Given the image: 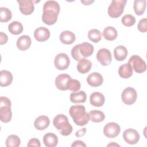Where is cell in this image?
<instances>
[{"mask_svg": "<svg viewBox=\"0 0 147 147\" xmlns=\"http://www.w3.org/2000/svg\"><path fill=\"white\" fill-rule=\"evenodd\" d=\"M59 38L63 44L70 45L74 42L76 39V36L75 34L71 31L65 30L61 33Z\"/></svg>", "mask_w": 147, "mask_h": 147, "instance_id": "44dd1931", "label": "cell"}, {"mask_svg": "<svg viewBox=\"0 0 147 147\" xmlns=\"http://www.w3.org/2000/svg\"><path fill=\"white\" fill-rule=\"evenodd\" d=\"M59 3L55 1H47L43 5L42 21L45 24L52 25L56 23L60 13Z\"/></svg>", "mask_w": 147, "mask_h": 147, "instance_id": "6da1fadb", "label": "cell"}, {"mask_svg": "<svg viewBox=\"0 0 147 147\" xmlns=\"http://www.w3.org/2000/svg\"><path fill=\"white\" fill-rule=\"evenodd\" d=\"M88 114L90 120L93 122H100L103 121L105 118V115L103 112L98 110H91L88 113Z\"/></svg>", "mask_w": 147, "mask_h": 147, "instance_id": "4316f807", "label": "cell"}, {"mask_svg": "<svg viewBox=\"0 0 147 147\" xmlns=\"http://www.w3.org/2000/svg\"><path fill=\"white\" fill-rule=\"evenodd\" d=\"M126 0H113L107 10L108 14L112 18H118L123 12Z\"/></svg>", "mask_w": 147, "mask_h": 147, "instance_id": "8992f818", "label": "cell"}, {"mask_svg": "<svg viewBox=\"0 0 147 147\" xmlns=\"http://www.w3.org/2000/svg\"><path fill=\"white\" fill-rule=\"evenodd\" d=\"M32 40L28 35H22L20 36L17 41V47L21 51H25L29 49L31 45Z\"/></svg>", "mask_w": 147, "mask_h": 147, "instance_id": "d6986e66", "label": "cell"}, {"mask_svg": "<svg viewBox=\"0 0 147 147\" xmlns=\"http://www.w3.org/2000/svg\"><path fill=\"white\" fill-rule=\"evenodd\" d=\"M94 47L89 42H84L75 45L71 49V56L76 61L91 56L94 52Z\"/></svg>", "mask_w": 147, "mask_h": 147, "instance_id": "3957f363", "label": "cell"}, {"mask_svg": "<svg viewBox=\"0 0 147 147\" xmlns=\"http://www.w3.org/2000/svg\"><path fill=\"white\" fill-rule=\"evenodd\" d=\"M146 6V0H135L134 2V10L137 16H141L145 11Z\"/></svg>", "mask_w": 147, "mask_h": 147, "instance_id": "f546056e", "label": "cell"}, {"mask_svg": "<svg viewBox=\"0 0 147 147\" xmlns=\"http://www.w3.org/2000/svg\"><path fill=\"white\" fill-rule=\"evenodd\" d=\"M21 140L18 136L14 134L9 136L5 141L7 147H18L20 145Z\"/></svg>", "mask_w": 147, "mask_h": 147, "instance_id": "4dcf8cb0", "label": "cell"}, {"mask_svg": "<svg viewBox=\"0 0 147 147\" xmlns=\"http://www.w3.org/2000/svg\"><path fill=\"white\" fill-rule=\"evenodd\" d=\"M114 55L117 61H123L127 56V48L123 45H119L114 49Z\"/></svg>", "mask_w": 147, "mask_h": 147, "instance_id": "484cf974", "label": "cell"}, {"mask_svg": "<svg viewBox=\"0 0 147 147\" xmlns=\"http://www.w3.org/2000/svg\"><path fill=\"white\" fill-rule=\"evenodd\" d=\"M69 113L76 125L83 126L87 124L90 119L88 114L86 111V108L81 105L72 106L69 110Z\"/></svg>", "mask_w": 147, "mask_h": 147, "instance_id": "7a4b0ae2", "label": "cell"}, {"mask_svg": "<svg viewBox=\"0 0 147 147\" xmlns=\"http://www.w3.org/2000/svg\"><path fill=\"white\" fill-rule=\"evenodd\" d=\"M72 147H75V146H86V145L82 141L80 140H76L71 145Z\"/></svg>", "mask_w": 147, "mask_h": 147, "instance_id": "f35d334b", "label": "cell"}, {"mask_svg": "<svg viewBox=\"0 0 147 147\" xmlns=\"http://www.w3.org/2000/svg\"><path fill=\"white\" fill-rule=\"evenodd\" d=\"M71 77L66 74H62L59 75L55 81V86L57 89L61 91H65L67 89V83Z\"/></svg>", "mask_w": 147, "mask_h": 147, "instance_id": "9a60e30c", "label": "cell"}, {"mask_svg": "<svg viewBox=\"0 0 147 147\" xmlns=\"http://www.w3.org/2000/svg\"><path fill=\"white\" fill-rule=\"evenodd\" d=\"M121 131L120 126L114 122L106 124L103 128V133L108 138H113L117 137Z\"/></svg>", "mask_w": 147, "mask_h": 147, "instance_id": "30bf717a", "label": "cell"}, {"mask_svg": "<svg viewBox=\"0 0 147 147\" xmlns=\"http://www.w3.org/2000/svg\"><path fill=\"white\" fill-rule=\"evenodd\" d=\"M28 146H37V147H40L41 146V144H40V142L39 141L38 139L36 138H33L32 139H30L28 144H27Z\"/></svg>", "mask_w": 147, "mask_h": 147, "instance_id": "8d00e7d4", "label": "cell"}, {"mask_svg": "<svg viewBox=\"0 0 147 147\" xmlns=\"http://www.w3.org/2000/svg\"><path fill=\"white\" fill-rule=\"evenodd\" d=\"M17 2L19 3L20 11L24 15H30L34 10V2H36L32 0H18Z\"/></svg>", "mask_w": 147, "mask_h": 147, "instance_id": "4fadbf2b", "label": "cell"}, {"mask_svg": "<svg viewBox=\"0 0 147 147\" xmlns=\"http://www.w3.org/2000/svg\"><path fill=\"white\" fill-rule=\"evenodd\" d=\"M8 30L11 34L14 35H18L22 32L24 28L20 22L15 21L11 22L8 25Z\"/></svg>", "mask_w": 147, "mask_h": 147, "instance_id": "f1b7e54d", "label": "cell"}, {"mask_svg": "<svg viewBox=\"0 0 147 147\" xmlns=\"http://www.w3.org/2000/svg\"><path fill=\"white\" fill-rule=\"evenodd\" d=\"M69 99L71 102L74 103H84L87 99V95L84 91L74 92L70 94Z\"/></svg>", "mask_w": 147, "mask_h": 147, "instance_id": "d4e9b609", "label": "cell"}, {"mask_svg": "<svg viewBox=\"0 0 147 147\" xmlns=\"http://www.w3.org/2000/svg\"><path fill=\"white\" fill-rule=\"evenodd\" d=\"M136 18L131 14H126L121 19L122 23L126 26H131L136 23Z\"/></svg>", "mask_w": 147, "mask_h": 147, "instance_id": "e575fe53", "label": "cell"}, {"mask_svg": "<svg viewBox=\"0 0 147 147\" xmlns=\"http://www.w3.org/2000/svg\"><path fill=\"white\" fill-rule=\"evenodd\" d=\"M103 36L104 38L109 41L114 40L118 36V32L115 28L113 26H107L103 31Z\"/></svg>", "mask_w": 147, "mask_h": 147, "instance_id": "83f0119b", "label": "cell"}, {"mask_svg": "<svg viewBox=\"0 0 147 147\" xmlns=\"http://www.w3.org/2000/svg\"><path fill=\"white\" fill-rule=\"evenodd\" d=\"M92 67V63L88 59H83L79 61L76 68L77 70L80 74H84L89 72Z\"/></svg>", "mask_w": 147, "mask_h": 147, "instance_id": "603a6c76", "label": "cell"}, {"mask_svg": "<svg viewBox=\"0 0 147 147\" xmlns=\"http://www.w3.org/2000/svg\"><path fill=\"white\" fill-rule=\"evenodd\" d=\"M123 138L126 143L130 145H134L139 141L140 137L136 130L129 128L124 131Z\"/></svg>", "mask_w": 147, "mask_h": 147, "instance_id": "8fae6325", "label": "cell"}, {"mask_svg": "<svg viewBox=\"0 0 147 147\" xmlns=\"http://www.w3.org/2000/svg\"><path fill=\"white\" fill-rule=\"evenodd\" d=\"M94 1H91V0H81V2L84 4V5H90L91 3H93Z\"/></svg>", "mask_w": 147, "mask_h": 147, "instance_id": "60d3db41", "label": "cell"}, {"mask_svg": "<svg viewBox=\"0 0 147 147\" xmlns=\"http://www.w3.org/2000/svg\"><path fill=\"white\" fill-rule=\"evenodd\" d=\"M119 146V145H118V144H114V142H112V143L109 144L107 145V146Z\"/></svg>", "mask_w": 147, "mask_h": 147, "instance_id": "b9f144b4", "label": "cell"}, {"mask_svg": "<svg viewBox=\"0 0 147 147\" xmlns=\"http://www.w3.org/2000/svg\"><path fill=\"white\" fill-rule=\"evenodd\" d=\"M35 39L39 42H44L50 37V32L48 29L44 26H40L35 29L34 32Z\"/></svg>", "mask_w": 147, "mask_h": 147, "instance_id": "5bb4252c", "label": "cell"}, {"mask_svg": "<svg viewBox=\"0 0 147 147\" xmlns=\"http://www.w3.org/2000/svg\"><path fill=\"white\" fill-rule=\"evenodd\" d=\"M88 38L94 42H98L102 38L101 32L96 29H92L88 31Z\"/></svg>", "mask_w": 147, "mask_h": 147, "instance_id": "d6a6232c", "label": "cell"}, {"mask_svg": "<svg viewBox=\"0 0 147 147\" xmlns=\"http://www.w3.org/2000/svg\"><path fill=\"white\" fill-rule=\"evenodd\" d=\"M67 89L73 92L78 91L81 87V84L79 81L76 79H69L67 83Z\"/></svg>", "mask_w": 147, "mask_h": 147, "instance_id": "836d02e7", "label": "cell"}, {"mask_svg": "<svg viewBox=\"0 0 147 147\" xmlns=\"http://www.w3.org/2000/svg\"><path fill=\"white\" fill-rule=\"evenodd\" d=\"M86 132V128L83 127V128L78 130L75 133V136L78 137H83L85 134Z\"/></svg>", "mask_w": 147, "mask_h": 147, "instance_id": "ab89813d", "label": "cell"}, {"mask_svg": "<svg viewBox=\"0 0 147 147\" xmlns=\"http://www.w3.org/2000/svg\"><path fill=\"white\" fill-rule=\"evenodd\" d=\"M13 75L7 70H2L0 72V86L6 87L11 84L13 81Z\"/></svg>", "mask_w": 147, "mask_h": 147, "instance_id": "ffe728a7", "label": "cell"}, {"mask_svg": "<svg viewBox=\"0 0 147 147\" xmlns=\"http://www.w3.org/2000/svg\"><path fill=\"white\" fill-rule=\"evenodd\" d=\"M137 29L140 32L145 33L147 31V19L144 18L141 19L137 25Z\"/></svg>", "mask_w": 147, "mask_h": 147, "instance_id": "d590c367", "label": "cell"}, {"mask_svg": "<svg viewBox=\"0 0 147 147\" xmlns=\"http://www.w3.org/2000/svg\"><path fill=\"white\" fill-rule=\"evenodd\" d=\"M118 74L120 77L123 79H127L133 75V69L128 63L121 65L118 69Z\"/></svg>", "mask_w": 147, "mask_h": 147, "instance_id": "cb8c5ba5", "label": "cell"}, {"mask_svg": "<svg viewBox=\"0 0 147 147\" xmlns=\"http://www.w3.org/2000/svg\"><path fill=\"white\" fill-rule=\"evenodd\" d=\"M43 142L47 147H55L58 144L57 136L53 133H46L43 137Z\"/></svg>", "mask_w": 147, "mask_h": 147, "instance_id": "7402d4cb", "label": "cell"}, {"mask_svg": "<svg viewBox=\"0 0 147 147\" xmlns=\"http://www.w3.org/2000/svg\"><path fill=\"white\" fill-rule=\"evenodd\" d=\"M53 124L63 136H67L72 131V126L69 123L67 117L64 114L57 115L53 118Z\"/></svg>", "mask_w": 147, "mask_h": 147, "instance_id": "277c9868", "label": "cell"}, {"mask_svg": "<svg viewBox=\"0 0 147 147\" xmlns=\"http://www.w3.org/2000/svg\"><path fill=\"white\" fill-rule=\"evenodd\" d=\"M11 101L6 96L0 98V119L2 122L7 123L10 122L12 117L11 110Z\"/></svg>", "mask_w": 147, "mask_h": 147, "instance_id": "5b68a950", "label": "cell"}, {"mask_svg": "<svg viewBox=\"0 0 147 147\" xmlns=\"http://www.w3.org/2000/svg\"><path fill=\"white\" fill-rule=\"evenodd\" d=\"M105 98L104 95L99 92H94L90 95V102L95 107H101L105 103Z\"/></svg>", "mask_w": 147, "mask_h": 147, "instance_id": "e0dca14e", "label": "cell"}, {"mask_svg": "<svg viewBox=\"0 0 147 147\" xmlns=\"http://www.w3.org/2000/svg\"><path fill=\"white\" fill-rule=\"evenodd\" d=\"M12 13L10 9L5 7H0V21L6 22L11 19Z\"/></svg>", "mask_w": 147, "mask_h": 147, "instance_id": "1f68e13d", "label": "cell"}, {"mask_svg": "<svg viewBox=\"0 0 147 147\" xmlns=\"http://www.w3.org/2000/svg\"><path fill=\"white\" fill-rule=\"evenodd\" d=\"M103 78L102 75L98 72H92L87 78V83L94 87H98L102 84Z\"/></svg>", "mask_w": 147, "mask_h": 147, "instance_id": "2e32d148", "label": "cell"}, {"mask_svg": "<svg viewBox=\"0 0 147 147\" xmlns=\"http://www.w3.org/2000/svg\"><path fill=\"white\" fill-rule=\"evenodd\" d=\"M50 123L49 118L46 115H40L36 118L34 122L35 128L38 130H43L47 128Z\"/></svg>", "mask_w": 147, "mask_h": 147, "instance_id": "ac0fdd59", "label": "cell"}, {"mask_svg": "<svg viewBox=\"0 0 147 147\" xmlns=\"http://www.w3.org/2000/svg\"><path fill=\"white\" fill-rule=\"evenodd\" d=\"M8 37L6 34L1 32H0V44L3 45L4 44H6L7 41Z\"/></svg>", "mask_w": 147, "mask_h": 147, "instance_id": "74e56055", "label": "cell"}, {"mask_svg": "<svg viewBox=\"0 0 147 147\" xmlns=\"http://www.w3.org/2000/svg\"><path fill=\"white\" fill-rule=\"evenodd\" d=\"M70 64L68 56L64 53H58L55 57L54 65L59 70H64L68 68Z\"/></svg>", "mask_w": 147, "mask_h": 147, "instance_id": "9c48e42d", "label": "cell"}, {"mask_svg": "<svg viewBox=\"0 0 147 147\" xmlns=\"http://www.w3.org/2000/svg\"><path fill=\"white\" fill-rule=\"evenodd\" d=\"M127 63L131 65L132 69H133L137 73H143L146 69L145 61L138 55H134L131 56Z\"/></svg>", "mask_w": 147, "mask_h": 147, "instance_id": "52a82bcc", "label": "cell"}, {"mask_svg": "<svg viewBox=\"0 0 147 147\" xmlns=\"http://www.w3.org/2000/svg\"><path fill=\"white\" fill-rule=\"evenodd\" d=\"M137 94L134 88L128 87L125 88L121 95L122 102L127 105H131L134 103L137 100Z\"/></svg>", "mask_w": 147, "mask_h": 147, "instance_id": "ba28073f", "label": "cell"}, {"mask_svg": "<svg viewBox=\"0 0 147 147\" xmlns=\"http://www.w3.org/2000/svg\"><path fill=\"white\" fill-rule=\"evenodd\" d=\"M96 59L103 66H106L111 63L112 56L110 51L106 48L100 49L96 54Z\"/></svg>", "mask_w": 147, "mask_h": 147, "instance_id": "7c38bea8", "label": "cell"}]
</instances>
